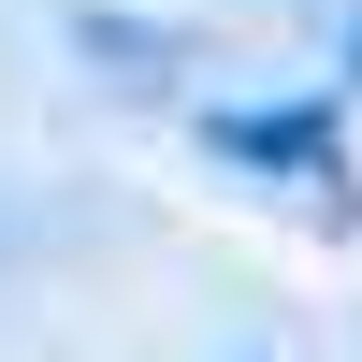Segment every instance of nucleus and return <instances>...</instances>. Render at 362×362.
I'll return each mask as SVG.
<instances>
[{"instance_id": "nucleus-1", "label": "nucleus", "mask_w": 362, "mask_h": 362, "mask_svg": "<svg viewBox=\"0 0 362 362\" xmlns=\"http://www.w3.org/2000/svg\"><path fill=\"white\" fill-rule=\"evenodd\" d=\"M203 145H218L232 174H261L276 203H305L319 232H348V218H362V174H348V131H334V102H232Z\"/></svg>"}, {"instance_id": "nucleus-2", "label": "nucleus", "mask_w": 362, "mask_h": 362, "mask_svg": "<svg viewBox=\"0 0 362 362\" xmlns=\"http://www.w3.org/2000/svg\"><path fill=\"white\" fill-rule=\"evenodd\" d=\"M348 73H362V29H348Z\"/></svg>"}]
</instances>
